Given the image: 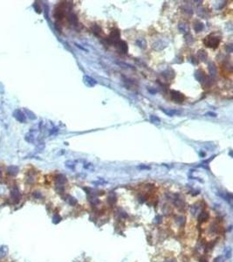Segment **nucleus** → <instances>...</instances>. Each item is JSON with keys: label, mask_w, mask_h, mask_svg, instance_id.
<instances>
[{"label": "nucleus", "mask_w": 233, "mask_h": 262, "mask_svg": "<svg viewBox=\"0 0 233 262\" xmlns=\"http://www.w3.org/2000/svg\"><path fill=\"white\" fill-rule=\"evenodd\" d=\"M203 43L206 46L210 47V48H217L220 43V39L218 37H215L214 35L210 34L207 36L203 39Z\"/></svg>", "instance_id": "obj_1"}, {"label": "nucleus", "mask_w": 233, "mask_h": 262, "mask_svg": "<svg viewBox=\"0 0 233 262\" xmlns=\"http://www.w3.org/2000/svg\"><path fill=\"white\" fill-rule=\"evenodd\" d=\"M170 97L174 101L178 102V103H182V102H183L185 100L184 94H183L179 91H176V90H171L170 91Z\"/></svg>", "instance_id": "obj_2"}, {"label": "nucleus", "mask_w": 233, "mask_h": 262, "mask_svg": "<svg viewBox=\"0 0 233 262\" xmlns=\"http://www.w3.org/2000/svg\"><path fill=\"white\" fill-rule=\"evenodd\" d=\"M120 33L119 30L114 29V30L112 31L111 33H110L109 38H108V41H109L110 43H112V44L116 45L120 40Z\"/></svg>", "instance_id": "obj_3"}, {"label": "nucleus", "mask_w": 233, "mask_h": 262, "mask_svg": "<svg viewBox=\"0 0 233 262\" xmlns=\"http://www.w3.org/2000/svg\"><path fill=\"white\" fill-rule=\"evenodd\" d=\"M13 117H14L17 121H19V123H25V120H26L25 113H24L23 111H21L20 109L14 110V112H13Z\"/></svg>", "instance_id": "obj_4"}, {"label": "nucleus", "mask_w": 233, "mask_h": 262, "mask_svg": "<svg viewBox=\"0 0 233 262\" xmlns=\"http://www.w3.org/2000/svg\"><path fill=\"white\" fill-rule=\"evenodd\" d=\"M83 81H84V83L86 84V86H89V88H93V86H94L97 84V81H96L94 78L90 77V76L88 75H84V77H83Z\"/></svg>", "instance_id": "obj_5"}, {"label": "nucleus", "mask_w": 233, "mask_h": 262, "mask_svg": "<svg viewBox=\"0 0 233 262\" xmlns=\"http://www.w3.org/2000/svg\"><path fill=\"white\" fill-rule=\"evenodd\" d=\"M55 181H56V184L57 186H62L64 187V185L66 184V183L67 182V179L66 177L62 174H60L56 177L55 178Z\"/></svg>", "instance_id": "obj_6"}, {"label": "nucleus", "mask_w": 233, "mask_h": 262, "mask_svg": "<svg viewBox=\"0 0 233 262\" xmlns=\"http://www.w3.org/2000/svg\"><path fill=\"white\" fill-rule=\"evenodd\" d=\"M209 218H210V214L207 212H205V211H202V212H199L197 219H198V221L200 223H204V222H206L209 219Z\"/></svg>", "instance_id": "obj_7"}, {"label": "nucleus", "mask_w": 233, "mask_h": 262, "mask_svg": "<svg viewBox=\"0 0 233 262\" xmlns=\"http://www.w3.org/2000/svg\"><path fill=\"white\" fill-rule=\"evenodd\" d=\"M116 45H117L118 49H119V51L121 53V54H127L128 50V46L127 43H126L125 41L120 40Z\"/></svg>", "instance_id": "obj_8"}, {"label": "nucleus", "mask_w": 233, "mask_h": 262, "mask_svg": "<svg viewBox=\"0 0 233 262\" xmlns=\"http://www.w3.org/2000/svg\"><path fill=\"white\" fill-rule=\"evenodd\" d=\"M167 46V43H165L163 40H158L153 44V48L156 51H161L164 49Z\"/></svg>", "instance_id": "obj_9"}, {"label": "nucleus", "mask_w": 233, "mask_h": 262, "mask_svg": "<svg viewBox=\"0 0 233 262\" xmlns=\"http://www.w3.org/2000/svg\"><path fill=\"white\" fill-rule=\"evenodd\" d=\"M6 170H7V173L10 175V176L14 177L17 174V173H19V167L16 166V165H11V166L8 167Z\"/></svg>", "instance_id": "obj_10"}, {"label": "nucleus", "mask_w": 233, "mask_h": 262, "mask_svg": "<svg viewBox=\"0 0 233 262\" xmlns=\"http://www.w3.org/2000/svg\"><path fill=\"white\" fill-rule=\"evenodd\" d=\"M197 58L201 60V61H206L207 59H208V54L205 50L201 49L197 52Z\"/></svg>", "instance_id": "obj_11"}, {"label": "nucleus", "mask_w": 233, "mask_h": 262, "mask_svg": "<svg viewBox=\"0 0 233 262\" xmlns=\"http://www.w3.org/2000/svg\"><path fill=\"white\" fill-rule=\"evenodd\" d=\"M208 69H209V73L212 77L217 75V73H218V70H217V66H215V64L213 62L209 63L208 65Z\"/></svg>", "instance_id": "obj_12"}, {"label": "nucleus", "mask_w": 233, "mask_h": 262, "mask_svg": "<svg viewBox=\"0 0 233 262\" xmlns=\"http://www.w3.org/2000/svg\"><path fill=\"white\" fill-rule=\"evenodd\" d=\"M218 195L221 197V198H223L224 200L227 201V202H229V203H230L231 202V200H232V195L230 194V193H229V192H222V191H220L218 193Z\"/></svg>", "instance_id": "obj_13"}, {"label": "nucleus", "mask_w": 233, "mask_h": 262, "mask_svg": "<svg viewBox=\"0 0 233 262\" xmlns=\"http://www.w3.org/2000/svg\"><path fill=\"white\" fill-rule=\"evenodd\" d=\"M163 76L165 79H167V80H171L175 76V73H174L172 69H168L163 73Z\"/></svg>", "instance_id": "obj_14"}, {"label": "nucleus", "mask_w": 233, "mask_h": 262, "mask_svg": "<svg viewBox=\"0 0 233 262\" xmlns=\"http://www.w3.org/2000/svg\"><path fill=\"white\" fill-rule=\"evenodd\" d=\"M135 43H136V45H137V46L140 47V48L143 49V50L147 48V41H146L145 39L141 38V39H136Z\"/></svg>", "instance_id": "obj_15"}, {"label": "nucleus", "mask_w": 233, "mask_h": 262, "mask_svg": "<svg viewBox=\"0 0 233 262\" xmlns=\"http://www.w3.org/2000/svg\"><path fill=\"white\" fill-rule=\"evenodd\" d=\"M195 77L197 80H198V81H200V82H203L205 80H206V76H205V74H203L202 71H196L195 74Z\"/></svg>", "instance_id": "obj_16"}, {"label": "nucleus", "mask_w": 233, "mask_h": 262, "mask_svg": "<svg viewBox=\"0 0 233 262\" xmlns=\"http://www.w3.org/2000/svg\"><path fill=\"white\" fill-rule=\"evenodd\" d=\"M178 29L182 33H185V34H187V33L189 32V26L186 23H183V22L179 23Z\"/></svg>", "instance_id": "obj_17"}, {"label": "nucleus", "mask_w": 233, "mask_h": 262, "mask_svg": "<svg viewBox=\"0 0 233 262\" xmlns=\"http://www.w3.org/2000/svg\"><path fill=\"white\" fill-rule=\"evenodd\" d=\"M68 21L70 22L71 25H78V18H77V16L75 14H74V13H71L70 15L68 16Z\"/></svg>", "instance_id": "obj_18"}, {"label": "nucleus", "mask_w": 233, "mask_h": 262, "mask_svg": "<svg viewBox=\"0 0 233 262\" xmlns=\"http://www.w3.org/2000/svg\"><path fill=\"white\" fill-rule=\"evenodd\" d=\"M11 197L12 199H16L17 202L19 201V198H20V193H19V190H17V188H14L11 192Z\"/></svg>", "instance_id": "obj_19"}, {"label": "nucleus", "mask_w": 233, "mask_h": 262, "mask_svg": "<svg viewBox=\"0 0 233 262\" xmlns=\"http://www.w3.org/2000/svg\"><path fill=\"white\" fill-rule=\"evenodd\" d=\"M162 111L164 112L167 115L169 116H173L175 115H179L180 112L177 111V110H174V109H164V108H162Z\"/></svg>", "instance_id": "obj_20"}, {"label": "nucleus", "mask_w": 233, "mask_h": 262, "mask_svg": "<svg viewBox=\"0 0 233 262\" xmlns=\"http://www.w3.org/2000/svg\"><path fill=\"white\" fill-rule=\"evenodd\" d=\"M24 110H25V113L26 114V115L28 116V118H29L30 120H32V121H34V120L37 119L36 115H35V114L33 113L32 111H31V110L27 109V108H25Z\"/></svg>", "instance_id": "obj_21"}, {"label": "nucleus", "mask_w": 233, "mask_h": 262, "mask_svg": "<svg viewBox=\"0 0 233 262\" xmlns=\"http://www.w3.org/2000/svg\"><path fill=\"white\" fill-rule=\"evenodd\" d=\"M203 27H204L203 24L202 22H198V21H197V22L195 23L194 30L196 31V32H199V31H201L203 30Z\"/></svg>", "instance_id": "obj_22"}, {"label": "nucleus", "mask_w": 233, "mask_h": 262, "mask_svg": "<svg viewBox=\"0 0 233 262\" xmlns=\"http://www.w3.org/2000/svg\"><path fill=\"white\" fill-rule=\"evenodd\" d=\"M149 120H150L151 123H153V124H155V125H159L160 123H161V121H160V118L157 117L156 115H149Z\"/></svg>", "instance_id": "obj_23"}, {"label": "nucleus", "mask_w": 233, "mask_h": 262, "mask_svg": "<svg viewBox=\"0 0 233 262\" xmlns=\"http://www.w3.org/2000/svg\"><path fill=\"white\" fill-rule=\"evenodd\" d=\"M8 247L6 246H1L0 247V258H4L7 255Z\"/></svg>", "instance_id": "obj_24"}, {"label": "nucleus", "mask_w": 233, "mask_h": 262, "mask_svg": "<svg viewBox=\"0 0 233 262\" xmlns=\"http://www.w3.org/2000/svg\"><path fill=\"white\" fill-rule=\"evenodd\" d=\"M92 31L94 34L95 35H99L100 32H101V28L98 25H94L92 26Z\"/></svg>", "instance_id": "obj_25"}, {"label": "nucleus", "mask_w": 233, "mask_h": 262, "mask_svg": "<svg viewBox=\"0 0 233 262\" xmlns=\"http://www.w3.org/2000/svg\"><path fill=\"white\" fill-rule=\"evenodd\" d=\"M107 202L109 203L110 204H114V203L116 202V197H115V195L113 194V193H111V194L108 196V198H107Z\"/></svg>", "instance_id": "obj_26"}, {"label": "nucleus", "mask_w": 233, "mask_h": 262, "mask_svg": "<svg viewBox=\"0 0 233 262\" xmlns=\"http://www.w3.org/2000/svg\"><path fill=\"white\" fill-rule=\"evenodd\" d=\"M65 165L70 170H74V168H75V163L73 162V161H66L65 163Z\"/></svg>", "instance_id": "obj_27"}, {"label": "nucleus", "mask_w": 233, "mask_h": 262, "mask_svg": "<svg viewBox=\"0 0 233 262\" xmlns=\"http://www.w3.org/2000/svg\"><path fill=\"white\" fill-rule=\"evenodd\" d=\"M224 257L226 259H230L231 257V248L230 247H226L224 249Z\"/></svg>", "instance_id": "obj_28"}, {"label": "nucleus", "mask_w": 233, "mask_h": 262, "mask_svg": "<svg viewBox=\"0 0 233 262\" xmlns=\"http://www.w3.org/2000/svg\"><path fill=\"white\" fill-rule=\"evenodd\" d=\"M66 200H67V202L69 203V204H71V205H73V206L77 204V200L72 196H67V199Z\"/></svg>", "instance_id": "obj_29"}, {"label": "nucleus", "mask_w": 233, "mask_h": 262, "mask_svg": "<svg viewBox=\"0 0 233 262\" xmlns=\"http://www.w3.org/2000/svg\"><path fill=\"white\" fill-rule=\"evenodd\" d=\"M174 204L176 205V207H182V206L183 205V200H182L181 198H175V199H174Z\"/></svg>", "instance_id": "obj_30"}, {"label": "nucleus", "mask_w": 233, "mask_h": 262, "mask_svg": "<svg viewBox=\"0 0 233 262\" xmlns=\"http://www.w3.org/2000/svg\"><path fill=\"white\" fill-rule=\"evenodd\" d=\"M185 41H186L187 43L189 45V44H191V43H193V41H194V39H193V37H192V35H190L189 33H187V34H185Z\"/></svg>", "instance_id": "obj_31"}, {"label": "nucleus", "mask_w": 233, "mask_h": 262, "mask_svg": "<svg viewBox=\"0 0 233 262\" xmlns=\"http://www.w3.org/2000/svg\"><path fill=\"white\" fill-rule=\"evenodd\" d=\"M176 223L179 224V225H183L185 224V218L183 216H178L176 218Z\"/></svg>", "instance_id": "obj_32"}, {"label": "nucleus", "mask_w": 233, "mask_h": 262, "mask_svg": "<svg viewBox=\"0 0 233 262\" xmlns=\"http://www.w3.org/2000/svg\"><path fill=\"white\" fill-rule=\"evenodd\" d=\"M116 64H118L119 66H123V67H126V68H130V69H135V67H133L132 66H130V65H128L127 64V63H124V62H119V61H117L116 62Z\"/></svg>", "instance_id": "obj_33"}, {"label": "nucleus", "mask_w": 233, "mask_h": 262, "mask_svg": "<svg viewBox=\"0 0 233 262\" xmlns=\"http://www.w3.org/2000/svg\"><path fill=\"white\" fill-rule=\"evenodd\" d=\"M60 220H61V218H60V216L59 215V214H55V215L53 216V218H52V222H53V224H58V223H60Z\"/></svg>", "instance_id": "obj_34"}, {"label": "nucleus", "mask_w": 233, "mask_h": 262, "mask_svg": "<svg viewBox=\"0 0 233 262\" xmlns=\"http://www.w3.org/2000/svg\"><path fill=\"white\" fill-rule=\"evenodd\" d=\"M33 139H34V136H33L31 134H27L26 135V137H25V140L26 141H28L29 143H32L33 142Z\"/></svg>", "instance_id": "obj_35"}, {"label": "nucleus", "mask_w": 233, "mask_h": 262, "mask_svg": "<svg viewBox=\"0 0 233 262\" xmlns=\"http://www.w3.org/2000/svg\"><path fill=\"white\" fill-rule=\"evenodd\" d=\"M33 7H34L35 11H36L37 12H38V13H41V8L39 7V4L37 3V2H35V3L33 4Z\"/></svg>", "instance_id": "obj_36"}, {"label": "nucleus", "mask_w": 233, "mask_h": 262, "mask_svg": "<svg viewBox=\"0 0 233 262\" xmlns=\"http://www.w3.org/2000/svg\"><path fill=\"white\" fill-rule=\"evenodd\" d=\"M33 197L37 199H39V198H42V194H41L39 191H34L33 192Z\"/></svg>", "instance_id": "obj_37"}, {"label": "nucleus", "mask_w": 233, "mask_h": 262, "mask_svg": "<svg viewBox=\"0 0 233 262\" xmlns=\"http://www.w3.org/2000/svg\"><path fill=\"white\" fill-rule=\"evenodd\" d=\"M224 261H225V259H224V257H223V256H218L214 260V262H224Z\"/></svg>", "instance_id": "obj_38"}, {"label": "nucleus", "mask_w": 233, "mask_h": 262, "mask_svg": "<svg viewBox=\"0 0 233 262\" xmlns=\"http://www.w3.org/2000/svg\"><path fill=\"white\" fill-rule=\"evenodd\" d=\"M155 223L156 224H160L162 222V216H160V215H157L156 217H155Z\"/></svg>", "instance_id": "obj_39"}, {"label": "nucleus", "mask_w": 233, "mask_h": 262, "mask_svg": "<svg viewBox=\"0 0 233 262\" xmlns=\"http://www.w3.org/2000/svg\"><path fill=\"white\" fill-rule=\"evenodd\" d=\"M226 50L228 53H231L232 52V46L231 45H228V46H226Z\"/></svg>", "instance_id": "obj_40"}, {"label": "nucleus", "mask_w": 233, "mask_h": 262, "mask_svg": "<svg viewBox=\"0 0 233 262\" xmlns=\"http://www.w3.org/2000/svg\"><path fill=\"white\" fill-rule=\"evenodd\" d=\"M206 115H210V116H213V117H216V116H217V114L212 113V112H208V113H207Z\"/></svg>", "instance_id": "obj_41"}, {"label": "nucleus", "mask_w": 233, "mask_h": 262, "mask_svg": "<svg viewBox=\"0 0 233 262\" xmlns=\"http://www.w3.org/2000/svg\"><path fill=\"white\" fill-rule=\"evenodd\" d=\"M191 61H192L193 64H196V63H197V61H195V57H191Z\"/></svg>", "instance_id": "obj_42"}, {"label": "nucleus", "mask_w": 233, "mask_h": 262, "mask_svg": "<svg viewBox=\"0 0 233 262\" xmlns=\"http://www.w3.org/2000/svg\"><path fill=\"white\" fill-rule=\"evenodd\" d=\"M75 45H76V46H77V47H79V48L82 49V50H84V51H86V49H85V48H83V47H82V46H80V45H78V44H75Z\"/></svg>", "instance_id": "obj_43"}, {"label": "nucleus", "mask_w": 233, "mask_h": 262, "mask_svg": "<svg viewBox=\"0 0 233 262\" xmlns=\"http://www.w3.org/2000/svg\"><path fill=\"white\" fill-rule=\"evenodd\" d=\"M164 262H176L175 260V259H169V260H166Z\"/></svg>", "instance_id": "obj_44"}, {"label": "nucleus", "mask_w": 233, "mask_h": 262, "mask_svg": "<svg viewBox=\"0 0 233 262\" xmlns=\"http://www.w3.org/2000/svg\"><path fill=\"white\" fill-rule=\"evenodd\" d=\"M200 262H208V261H207L205 259H200Z\"/></svg>", "instance_id": "obj_45"}, {"label": "nucleus", "mask_w": 233, "mask_h": 262, "mask_svg": "<svg viewBox=\"0 0 233 262\" xmlns=\"http://www.w3.org/2000/svg\"><path fill=\"white\" fill-rule=\"evenodd\" d=\"M141 169H149V167H145V166H140Z\"/></svg>", "instance_id": "obj_46"}, {"label": "nucleus", "mask_w": 233, "mask_h": 262, "mask_svg": "<svg viewBox=\"0 0 233 262\" xmlns=\"http://www.w3.org/2000/svg\"><path fill=\"white\" fill-rule=\"evenodd\" d=\"M1 175H2V172H1V170H0V177H1Z\"/></svg>", "instance_id": "obj_47"}]
</instances>
